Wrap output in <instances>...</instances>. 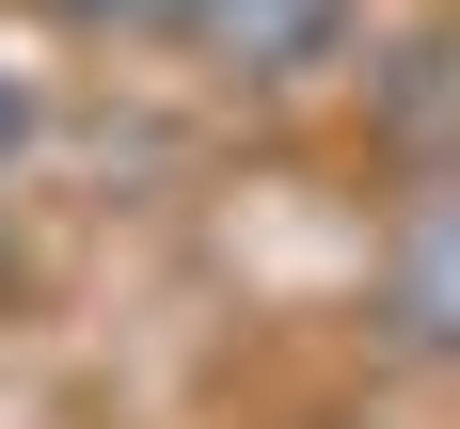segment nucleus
I'll use <instances>...</instances> for the list:
<instances>
[{"label": "nucleus", "mask_w": 460, "mask_h": 429, "mask_svg": "<svg viewBox=\"0 0 460 429\" xmlns=\"http://www.w3.org/2000/svg\"><path fill=\"white\" fill-rule=\"evenodd\" d=\"M0 207H16V175H0ZM0 286H16V223H0Z\"/></svg>", "instance_id": "nucleus-5"}, {"label": "nucleus", "mask_w": 460, "mask_h": 429, "mask_svg": "<svg viewBox=\"0 0 460 429\" xmlns=\"http://www.w3.org/2000/svg\"><path fill=\"white\" fill-rule=\"evenodd\" d=\"M366 334L397 366L460 381V159H413V191L366 238Z\"/></svg>", "instance_id": "nucleus-2"}, {"label": "nucleus", "mask_w": 460, "mask_h": 429, "mask_svg": "<svg viewBox=\"0 0 460 429\" xmlns=\"http://www.w3.org/2000/svg\"><path fill=\"white\" fill-rule=\"evenodd\" d=\"M32 16H48L64 48H175V32H190V0H32Z\"/></svg>", "instance_id": "nucleus-3"}, {"label": "nucleus", "mask_w": 460, "mask_h": 429, "mask_svg": "<svg viewBox=\"0 0 460 429\" xmlns=\"http://www.w3.org/2000/svg\"><path fill=\"white\" fill-rule=\"evenodd\" d=\"M175 64L238 112H318L381 64V0H190Z\"/></svg>", "instance_id": "nucleus-1"}, {"label": "nucleus", "mask_w": 460, "mask_h": 429, "mask_svg": "<svg viewBox=\"0 0 460 429\" xmlns=\"http://www.w3.org/2000/svg\"><path fill=\"white\" fill-rule=\"evenodd\" d=\"M32 143H48V80L0 48V175H32Z\"/></svg>", "instance_id": "nucleus-4"}]
</instances>
